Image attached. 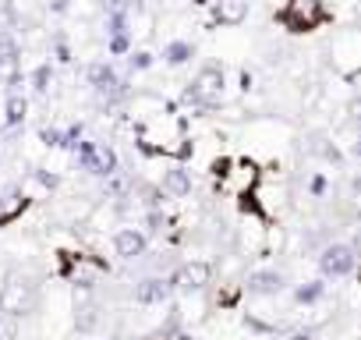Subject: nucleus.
<instances>
[{"label": "nucleus", "mask_w": 361, "mask_h": 340, "mask_svg": "<svg viewBox=\"0 0 361 340\" xmlns=\"http://www.w3.org/2000/svg\"><path fill=\"white\" fill-rule=\"evenodd\" d=\"M280 22H283L290 32H312V29H319L322 22H329L326 0H287L283 11H280Z\"/></svg>", "instance_id": "4"}, {"label": "nucleus", "mask_w": 361, "mask_h": 340, "mask_svg": "<svg viewBox=\"0 0 361 340\" xmlns=\"http://www.w3.org/2000/svg\"><path fill=\"white\" fill-rule=\"evenodd\" d=\"M22 82H25V75H22L18 68H11V71H8V92H18Z\"/></svg>", "instance_id": "30"}, {"label": "nucleus", "mask_w": 361, "mask_h": 340, "mask_svg": "<svg viewBox=\"0 0 361 340\" xmlns=\"http://www.w3.org/2000/svg\"><path fill=\"white\" fill-rule=\"evenodd\" d=\"M0 333H4V329H0Z\"/></svg>", "instance_id": "36"}, {"label": "nucleus", "mask_w": 361, "mask_h": 340, "mask_svg": "<svg viewBox=\"0 0 361 340\" xmlns=\"http://www.w3.org/2000/svg\"><path fill=\"white\" fill-rule=\"evenodd\" d=\"M159 188L166 192V199H188L192 188H195V181H192V174H188L185 163H170V166L163 170V178H159Z\"/></svg>", "instance_id": "8"}, {"label": "nucleus", "mask_w": 361, "mask_h": 340, "mask_svg": "<svg viewBox=\"0 0 361 340\" xmlns=\"http://www.w3.org/2000/svg\"><path fill=\"white\" fill-rule=\"evenodd\" d=\"M305 188H308L312 199H326V195H329V178H326V170H322V166H319V170H308Z\"/></svg>", "instance_id": "17"}, {"label": "nucleus", "mask_w": 361, "mask_h": 340, "mask_svg": "<svg viewBox=\"0 0 361 340\" xmlns=\"http://www.w3.org/2000/svg\"><path fill=\"white\" fill-rule=\"evenodd\" d=\"M96 322H99L96 308H92V305H78V312H75V326H78L82 333H89V329H96Z\"/></svg>", "instance_id": "22"}, {"label": "nucleus", "mask_w": 361, "mask_h": 340, "mask_svg": "<svg viewBox=\"0 0 361 340\" xmlns=\"http://www.w3.org/2000/svg\"><path fill=\"white\" fill-rule=\"evenodd\" d=\"M114 252H117V259L135 262V259H142L149 252V234L138 231V227H121L114 234Z\"/></svg>", "instance_id": "6"}, {"label": "nucleus", "mask_w": 361, "mask_h": 340, "mask_svg": "<svg viewBox=\"0 0 361 340\" xmlns=\"http://www.w3.org/2000/svg\"><path fill=\"white\" fill-rule=\"evenodd\" d=\"M75 166L85 170V174H92V178H99V181H110L114 174H121V156L106 142L82 138L78 149H75Z\"/></svg>", "instance_id": "1"}, {"label": "nucleus", "mask_w": 361, "mask_h": 340, "mask_svg": "<svg viewBox=\"0 0 361 340\" xmlns=\"http://www.w3.org/2000/svg\"><path fill=\"white\" fill-rule=\"evenodd\" d=\"M54 61H57V64H71V61H75V57H71V47H68V36H64V32H57V36H54Z\"/></svg>", "instance_id": "25"}, {"label": "nucleus", "mask_w": 361, "mask_h": 340, "mask_svg": "<svg viewBox=\"0 0 361 340\" xmlns=\"http://www.w3.org/2000/svg\"><path fill=\"white\" fill-rule=\"evenodd\" d=\"M305 156L319 159V166H322V163H329V166H340V163H343L340 145H336L326 131H308V135H305Z\"/></svg>", "instance_id": "7"}, {"label": "nucleus", "mask_w": 361, "mask_h": 340, "mask_svg": "<svg viewBox=\"0 0 361 340\" xmlns=\"http://www.w3.org/2000/svg\"><path fill=\"white\" fill-rule=\"evenodd\" d=\"M39 301V287L25 273H11L0 287V312L4 315H29Z\"/></svg>", "instance_id": "2"}, {"label": "nucleus", "mask_w": 361, "mask_h": 340, "mask_svg": "<svg viewBox=\"0 0 361 340\" xmlns=\"http://www.w3.org/2000/svg\"><path fill=\"white\" fill-rule=\"evenodd\" d=\"M238 89H241V92H252V89H255V75H252L248 68L238 71Z\"/></svg>", "instance_id": "29"}, {"label": "nucleus", "mask_w": 361, "mask_h": 340, "mask_svg": "<svg viewBox=\"0 0 361 340\" xmlns=\"http://www.w3.org/2000/svg\"><path fill=\"white\" fill-rule=\"evenodd\" d=\"M68 8H71V0H50V11L54 15H68Z\"/></svg>", "instance_id": "31"}, {"label": "nucleus", "mask_w": 361, "mask_h": 340, "mask_svg": "<svg viewBox=\"0 0 361 340\" xmlns=\"http://www.w3.org/2000/svg\"><path fill=\"white\" fill-rule=\"evenodd\" d=\"M361 252L350 241H329L326 248H319V277L326 280H347L357 269Z\"/></svg>", "instance_id": "3"}, {"label": "nucleus", "mask_w": 361, "mask_h": 340, "mask_svg": "<svg viewBox=\"0 0 361 340\" xmlns=\"http://www.w3.org/2000/svg\"><path fill=\"white\" fill-rule=\"evenodd\" d=\"M170 287H185V291H206L213 284V262L206 259H188V262H180L177 273L166 277Z\"/></svg>", "instance_id": "5"}, {"label": "nucleus", "mask_w": 361, "mask_h": 340, "mask_svg": "<svg viewBox=\"0 0 361 340\" xmlns=\"http://www.w3.org/2000/svg\"><path fill=\"white\" fill-rule=\"evenodd\" d=\"M177 340H192V336H177Z\"/></svg>", "instance_id": "35"}, {"label": "nucleus", "mask_w": 361, "mask_h": 340, "mask_svg": "<svg viewBox=\"0 0 361 340\" xmlns=\"http://www.w3.org/2000/svg\"><path fill=\"white\" fill-rule=\"evenodd\" d=\"M152 64H156V54H149V50H131V54H128V71H131V75L152 71Z\"/></svg>", "instance_id": "19"}, {"label": "nucleus", "mask_w": 361, "mask_h": 340, "mask_svg": "<svg viewBox=\"0 0 361 340\" xmlns=\"http://www.w3.org/2000/svg\"><path fill=\"white\" fill-rule=\"evenodd\" d=\"M22 64V43L11 32H0V71H11Z\"/></svg>", "instance_id": "15"}, {"label": "nucleus", "mask_w": 361, "mask_h": 340, "mask_svg": "<svg viewBox=\"0 0 361 340\" xmlns=\"http://www.w3.org/2000/svg\"><path fill=\"white\" fill-rule=\"evenodd\" d=\"M29 82H32V92H36V96H47L50 85H54V64H39Z\"/></svg>", "instance_id": "18"}, {"label": "nucleus", "mask_w": 361, "mask_h": 340, "mask_svg": "<svg viewBox=\"0 0 361 340\" xmlns=\"http://www.w3.org/2000/svg\"><path fill=\"white\" fill-rule=\"evenodd\" d=\"M25 117H29V99L22 92H8V99H4V124L8 128H22Z\"/></svg>", "instance_id": "13"}, {"label": "nucleus", "mask_w": 361, "mask_h": 340, "mask_svg": "<svg viewBox=\"0 0 361 340\" xmlns=\"http://www.w3.org/2000/svg\"><path fill=\"white\" fill-rule=\"evenodd\" d=\"M135 47H131V32H121V36H106V54L110 57H128Z\"/></svg>", "instance_id": "21"}, {"label": "nucleus", "mask_w": 361, "mask_h": 340, "mask_svg": "<svg viewBox=\"0 0 361 340\" xmlns=\"http://www.w3.org/2000/svg\"><path fill=\"white\" fill-rule=\"evenodd\" d=\"M82 138H85V124H82V121H75V124H68V128H61V149H68V152H75Z\"/></svg>", "instance_id": "20"}, {"label": "nucleus", "mask_w": 361, "mask_h": 340, "mask_svg": "<svg viewBox=\"0 0 361 340\" xmlns=\"http://www.w3.org/2000/svg\"><path fill=\"white\" fill-rule=\"evenodd\" d=\"M347 188H350V195H354V199H361V174H354V178L347 181Z\"/></svg>", "instance_id": "32"}, {"label": "nucleus", "mask_w": 361, "mask_h": 340, "mask_svg": "<svg viewBox=\"0 0 361 340\" xmlns=\"http://www.w3.org/2000/svg\"><path fill=\"white\" fill-rule=\"evenodd\" d=\"M290 298H294V305H319L322 298H326V284L315 277V280H305V284H298L294 291H290Z\"/></svg>", "instance_id": "14"}, {"label": "nucleus", "mask_w": 361, "mask_h": 340, "mask_svg": "<svg viewBox=\"0 0 361 340\" xmlns=\"http://www.w3.org/2000/svg\"><path fill=\"white\" fill-rule=\"evenodd\" d=\"M39 142L47 149H61V128H39Z\"/></svg>", "instance_id": "28"}, {"label": "nucleus", "mask_w": 361, "mask_h": 340, "mask_svg": "<svg viewBox=\"0 0 361 340\" xmlns=\"http://www.w3.org/2000/svg\"><path fill=\"white\" fill-rule=\"evenodd\" d=\"M195 4H202V8H206V4H213V0H195Z\"/></svg>", "instance_id": "34"}, {"label": "nucleus", "mask_w": 361, "mask_h": 340, "mask_svg": "<svg viewBox=\"0 0 361 340\" xmlns=\"http://www.w3.org/2000/svg\"><path fill=\"white\" fill-rule=\"evenodd\" d=\"M25 210V195L18 188H0V220H11Z\"/></svg>", "instance_id": "16"}, {"label": "nucleus", "mask_w": 361, "mask_h": 340, "mask_svg": "<svg viewBox=\"0 0 361 340\" xmlns=\"http://www.w3.org/2000/svg\"><path fill=\"white\" fill-rule=\"evenodd\" d=\"M290 340H312V333H294Z\"/></svg>", "instance_id": "33"}, {"label": "nucleus", "mask_w": 361, "mask_h": 340, "mask_svg": "<svg viewBox=\"0 0 361 340\" xmlns=\"http://www.w3.org/2000/svg\"><path fill=\"white\" fill-rule=\"evenodd\" d=\"M170 294H173V287H170L166 277H142L135 284V301L138 305H163Z\"/></svg>", "instance_id": "9"}, {"label": "nucleus", "mask_w": 361, "mask_h": 340, "mask_svg": "<svg viewBox=\"0 0 361 340\" xmlns=\"http://www.w3.org/2000/svg\"><path fill=\"white\" fill-rule=\"evenodd\" d=\"M195 54H199V50H195V43H192V40H170V43L163 47V54H159V57H163V64H166V68H185V64H192V61H195Z\"/></svg>", "instance_id": "12"}, {"label": "nucleus", "mask_w": 361, "mask_h": 340, "mask_svg": "<svg viewBox=\"0 0 361 340\" xmlns=\"http://www.w3.org/2000/svg\"><path fill=\"white\" fill-rule=\"evenodd\" d=\"M248 294H262V298H273V294H280L283 287H287V277L283 273H276V269H255L252 277H248Z\"/></svg>", "instance_id": "11"}, {"label": "nucleus", "mask_w": 361, "mask_h": 340, "mask_svg": "<svg viewBox=\"0 0 361 340\" xmlns=\"http://www.w3.org/2000/svg\"><path fill=\"white\" fill-rule=\"evenodd\" d=\"M32 181H36V185H43L47 192L61 188V178L54 174V170H47V166H32Z\"/></svg>", "instance_id": "23"}, {"label": "nucleus", "mask_w": 361, "mask_h": 340, "mask_svg": "<svg viewBox=\"0 0 361 340\" xmlns=\"http://www.w3.org/2000/svg\"><path fill=\"white\" fill-rule=\"evenodd\" d=\"M213 22L216 25H241L245 18H248V11H252V0H213Z\"/></svg>", "instance_id": "10"}, {"label": "nucleus", "mask_w": 361, "mask_h": 340, "mask_svg": "<svg viewBox=\"0 0 361 340\" xmlns=\"http://www.w3.org/2000/svg\"><path fill=\"white\" fill-rule=\"evenodd\" d=\"M121 32H131L128 15H106V36H121Z\"/></svg>", "instance_id": "26"}, {"label": "nucleus", "mask_w": 361, "mask_h": 340, "mask_svg": "<svg viewBox=\"0 0 361 340\" xmlns=\"http://www.w3.org/2000/svg\"><path fill=\"white\" fill-rule=\"evenodd\" d=\"M166 231V213L163 210H145V234H163Z\"/></svg>", "instance_id": "24"}, {"label": "nucleus", "mask_w": 361, "mask_h": 340, "mask_svg": "<svg viewBox=\"0 0 361 340\" xmlns=\"http://www.w3.org/2000/svg\"><path fill=\"white\" fill-rule=\"evenodd\" d=\"M103 15H131V0H99Z\"/></svg>", "instance_id": "27"}]
</instances>
